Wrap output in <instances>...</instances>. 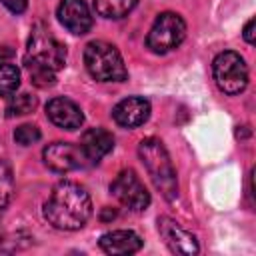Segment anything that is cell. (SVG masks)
<instances>
[{"label": "cell", "instance_id": "20", "mask_svg": "<svg viewBox=\"0 0 256 256\" xmlns=\"http://www.w3.org/2000/svg\"><path fill=\"white\" fill-rule=\"evenodd\" d=\"M10 12H14V14H22L24 10H26V6H28V0H0Z\"/></svg>", "mask_w": 256, "mask_h": 256}, {"label": "cell", "instance_id": "16", "mask_svg": "<svg viewBox=\"0 0 256 256\" xmlns=\"http://www.w3.org/2000/svg\"><path fill=\"white\" fill-rule=\"evenodd\" d=\"M38 106V100L36 96H30V94H16L10 98L8 106H6V116L8 118H14V116H24V114H30L34 112Z\"/></svg>", "mask_w": 256, "mask_h": 256}, {"label": "cell", "instance_id": "9", "mask_svg": "<svg viewBox=\"0 0 256 256\" xmlns=\"http://www.w3.org/2000/svg\"><path fill=\"white\" fill-rule=\"evenodd\" d=\"M158 232L164 238L166 246L170 248V252L174 254H182V256H190L198 252V240L192 232L184 230L178 222H174L168 216L158 218Z\"/></svg>", "mask_w": 256, "mask_h": 256}, {"label": "cell", "instance_id": "4", "mask_svg": "<svg viewBox=\"0 0 256 256\" xmlns=\"http://www.w3.org/2000/svg\"><path fill=\"white\" fill-rule=\"evenodd\" d=\"M84 64L90 76L98 82H122L128 76L116 46L102 40H94L84 48Z\"/></svg>", "mask_w": 256, "mask_h": 256}, {"label": "cell", "instance_id": "21", "mask_svg": "<svg viewBox=\"0 0 256 256\" xmlns=\"http://www.w3.org/2000/svg\"><path fill=\"white\" fill-rule=\"evenodd\" d=\"M254 18H250L248 22H246V26H244V40L248 42V44H254L256 42V38H254Z\"/></svg>", "mask_w": 256, "mask_h": 256}, {"label": "cell", "instance_id": "10", "mask_svg": "<svg viewBox=\"0 0 256 256\" xmlns=\"http://www.w3.org/2000/svg\"><path fill=\"white\" fill-rule=\"evenodd\" d=\"M60 24L72 34H86L92 28V16L84 0H62L58 6Z\"/></svg>", "mask_w": 256, "mask_h": 256}, {"label": "cell", "instance_id": "14", "mask_svg": "<svg viewBox=\"0 0 256 256\" xmlns=\"http://www.w3.org/2000/svg\"><path fill=\"white\" fill-rule=\"evenodd\" d=\"M80 148L86 162H100L114 148V136L104 128H90L82 134Z\"/></svg>", "mask_w": 256, "mask_h": 256}, {"label": "cell", "instance_id": "19", "mask_svg": "<svg viewBox=\"0 0 256 256\" xmlns=\"http://www.w3.org/2000/svg\"><path fill=\"white\" fill-rule=\"evenodd\" d=\"M14 140L22 146H30V144L40 140V130L34 124H22L14 130Z\"/></svg>", "mask_w": 256, "mask_h": 256}, {"label": "cell", "instance_id": "15", "mask_svg": "<svg viewBox=\"0 0 256 256\" xmlns=\"http://www.w3.org/2000/svg\"><path fill=\"white\" fill-rule=\"evenodd\" d=\"M136 2L138 0H94V8L100 16L118 20L124 18L136 6Z\"/></svg>", "mask_w": 256, "mask_h": 256}, {"label": "cell", "instance_id": "6", "mask_svg": "<svg viewBox=\"0 0 256 256\" xmlns=\"http://www.w3.org/2000/svg\"><path fill=\"white\" fill-rule=\"evenodd\" d=\"M186 36V22L174 12H162L152 24L146 44L156 54H166L182 44Z\"/></svg>", "mask_w": 256, "mask_h": 256}, {"label": "cell", "instance_id": "1", "mask_svg": "<svg viewBox=\"0 0 256 256\" xmlns=\"http://www.w3.org/2000/svg\"><path fill=\"white\" fill-rule=\"evenodd\" d=\"M64 62H66V46L58 42L44 24L34 26L24 56V66L30 74L32 84L38 88L54 86L56 72L64 66Z\"/></svg>", "mask_w": 256, "mask_h": 256}, {"label": "cell", "instance_id": "13", "mask_svg": "<svg viewBox=\"0 0 256 256\" xmlns=\"http://www.w3.org/2000/svg\"><path fill=\"white\" fill-rule=\"evenodd\" d=\"M98 244L106 254L126 256V254H134L142 248V238L132 230H112V232H106L104 236H100Z\"/></svg>", "mask_w": 256, "mask_h": 256}, {"label": "cell", "instance_id": "11", "mask_svg": "<svg viewBox=\"0 0 256 256\" xmlns=\"http://www.w3.org/2000/svg\"><path fill=\"white\" fill-rule=\"evenodd\" d=\"M46 116L50 118L52 124H56L58 128H64V130H76L84 122V114H82L80 106L64 96L52 98L46 104Z\"/></svg>", "mask_w": 256, "mask_h": 256}, {"label": "cell", "instance_id": "5", "mask_svg": "<svg viewBox=\"0 0 256 256\" xmlns=\"http://www.w3.org/2000/svg\"><path fill=\"white\" fill-rule=\"evenodd\" d=\"M214 80L224 94H240L248 86V66L238 52L226 50L214 58Z\"/></svg>", "mask_w": 256, "mask_h": 256}, {"label": "cell", "instance_id": "22", "mask_svg": "<svg viewBox=\"0 0 256 256\" xmlns=\"http://www.w3.org/2000/svg\"><path fill=\"white\" fill-rule=\"evenodd\" d=\"M12 56H14V50H12V48L0 46V62H2V60H8V58H12Z\"/></svg>", "mask_w": 256, "mask_h": 256}, {"label": "cell", "instance_id": "3", "mask_svg": "<svg viewBox=\"0 0 256 256\" xmlns=\"http://www.w3.org/2000/svg\"><path fill=\"white\" fill-rule=\"evenodd\" d=\"M138 156L160 194L166 200H174L178 196V178L164 144L158 138H144L138 144Z\"/></svg>", "mask_w": 256, "mask_h": 256}, {"label": "cell", "instance_id": "17", "mask_svg": "<svg viewBox=\"0 0 256 256\" xmlns=\"http://www.w3.org/2000/svg\"><path fill=\"white\" fill-rule=\"evenodd\" d=\"M20 86V70L14 64H0V96H12Z\"/></svg>", "mask_w": 256, "mask_h": 256}, {"label": "cell", "instance_id": "7", "mask_svg": "<svg viewBox=\"0 0 256 256\" xmlns=\"http://www.w3.org/2000/svg\"><path fill=\"white\" fill-rule=\"evenodd\" d=\"M110 192L114 194V198L124 204L126 208L134 210V212H142L148 208L150 204V192L146 190V186L142 184V180L136 176L134 170H122L110 184Z\"/></svg>", "mask_w": 256, "mask_h": 256}, {"label": "cell", "instance_id": "12", "mask_svg": "<svg viewBox=\"0 0 256 256\" xmlns=\"http://www.w3.org/2000/svg\"><path fill=\"white\" fill-rule=\"evenodd\" d=\"M112 116H114L116 124H120L122 128H136L148 120L150 102L146 98H140V96L124 98L114 106Z\"/></svg>", "mask_w": 256, "mask_h": 256}, {"label": "cell", "instance_id": "2", "mask_svg": "<svg viewBox=\"0 0 256 256\" xmlns=\"http://www.w3.org/2000/svg\"><path fill=\"white\" fill-rule=\"evenodd\" d=\"M92 214V202L84 186L62 180L58 182L48 200L44 202V218L60 230L82 228Z\"/></svg>", "mask_w": 256, "mask_h": 256}, {"label": "cell", "instance_id": "8", "mask_svg": "<svg viewBox=\"0 0 256 256\" xmlns=\"http://www.w3.org/2000/svg\"><path fill=\"white\" fill-rule=\"evenodd\" d=\"M44 164L54 172H72L86 164V158L82 154L80 146H74L70 142H52L42 152Z\"/></svg>", "mask_w": 256, "mask_h": 256}, {"label": "cell", "instance_id": "18", "mask_svg": "<svg viewBox=\"0 0 256 256\" xmlns=\"http://www.w3.org/2000/svg\"><path fill=\"white\" fill-rule=\"evenodd\" d=\"M10 192H12V174L8 164L0 158V212L6 208L8 200H10Z\"/></svg>", "mask_w": 256, "mask_h": 256}]
</instances>
